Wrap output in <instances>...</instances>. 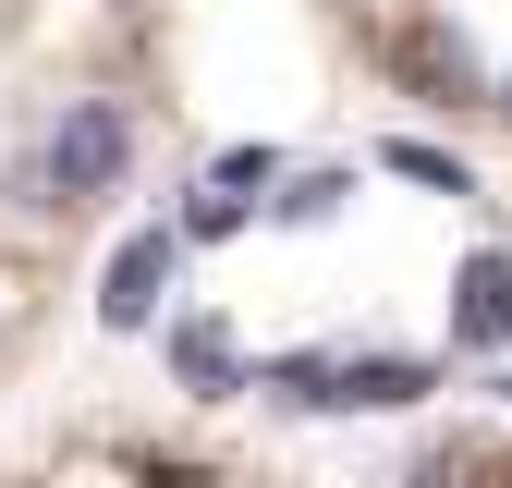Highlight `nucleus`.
Returning a JSON list of instances; mask_svg holds the SVG:
<instances>
[{
	"label": "nucleus",
	"instance_id": "1",
	"mask_svg": "<svg viewBox=\"0 0 512 488\" xmlns=\"http://www.w3.org/2000/svg\"><path fill=\"white\" fill-rule=\"evenodd\" d=\"M269 391L305 403V415H391V403H427L439 366L427 354H281Z\"/></svg>",
	"mask_w": 512,
	"mask_h": 488
},
{
	"label": "nucleus",
	"instance_id": "2",
	"mask_svg": "<svg viewBox=\"0 0 512 488\" xmlns=\"http://www.w3.org/2000/svg\"><path fill=\"white\" fill-rule=\"evenodd\" d=\"M122 159H135V122H122L110 98H74V110L49 122V196L61 208H74V196H110Z\"/></svg>",
	"mask_w": 512,
	"mask_h": 488
},
{
	"label": "nucleus",
	"instance_id": "3",
	"mask_svg": "<svg viewBox=\"0 0 512 488\" xmlns=\"http://www.w3.org/2000/svg\"><path fill=\"white\" fill-rule=\"evenodd\" d=\"M171 269H183V232H122V257H110V281H98V318H110V330H147L159 293H171Z\"/></svg>",
	"mask_w": 512,
	"mask_h": 488
},
{
	"label": "nucleus",
	"instance_id": "4",
	"mask_svg": "<svg viewBox=\"0 0 512 488\" xmlns=\"http://www.w3.org/2000/svg\"><path fill=\"white\" fill-rule=\"evenodd\" d=\"M512 342V257L488 244V257H464L452 281V354H500Z\"/></svg>",
	"mask_w": 512,
	"mask_h": 488
},
{
	"label": "nucleus",
	"instance_id": "5",
	"mask_svg": "<svg viewBox=\"0 0 512 488\" xmlns=\"http://www.w3.org/2000/svg\"><path fill=\"white\" fill-rule=\"evenodd\" d=\"M171 379L196 391V403L244 391V366H232V330H220V318H183V330H171Z\"/></svg>",
	"mask_w": 512,
	"mask_h": 488
},
{
	"label": "nucleus",
	"instance_id": "6",
	"mask_svg": "<svg viewBox=\"0 0 512 488\" xmlns=\"http://www.w3.org/2000/svg\"><path fill=\"white\" fill-rule=\"evenodd\" d=\"M378 159H391L403 183H427V196H476V171H464L452 147H427V135H391V147H378Z\"/></svg>",
	"mask_w": 512,
	"mask_h": 488
},
{
	"label": "nucleus",
	"instance_id": "7",
	"mask_svg": "<svg viewBox=\"0 0 512 488\" xmlns=\"http://www.w3.org/2000/svg\"><path fill=\"white\" fill-rule=\"evenodd\" d=\"M208 183H220V196H269V183H281V147H232Z\"/></svg>",
	"mask_w": 512,
	"mask_h": 488
},
{
	"label": "nucleus",
	"instance_id": "8",
	"mask_svg": "<svg viewBox=\"0 0 512 488\" xmlns=\"http://www.w3.org/2000/svg\"><path fill=\"white\" fill-rule=\"evenodd\" d=\"M342 196H354V183H342V171H305V183H293V196H281V220H330Z\"/></svg>",
	"mask_w": 512,
	"mask_h": 488
},
{
	"label": "nucleus",
	"instance_id": "9",
	"mask_svg": "<svg viewBox=\"0 0 512 488\" xmlns=\"http://www.w3.org/2000/svg\"><path fill=\"white\" fill-rule=\"evenodd\" d=\"M183 232H196V244H220V232H244V196H220V183H208V196L183 208Z\"/></svg>",
	"mask_w": 512,
	"mask_h": 488
},
{
	"label": "nucleus",
	"instance_id": "10",
	"mask_svg": "<svg viewBox=\"0 0 512 488\" xmlns=\"http://www.w3.org/2000/svg\"><path fill=\"white\" fill-rule=\"evenodd\" d=\"M500 110H512V74H500Z\"/></svg>",
	"mask_w": 512,
	"mask_h": 488
}]
</instances>
